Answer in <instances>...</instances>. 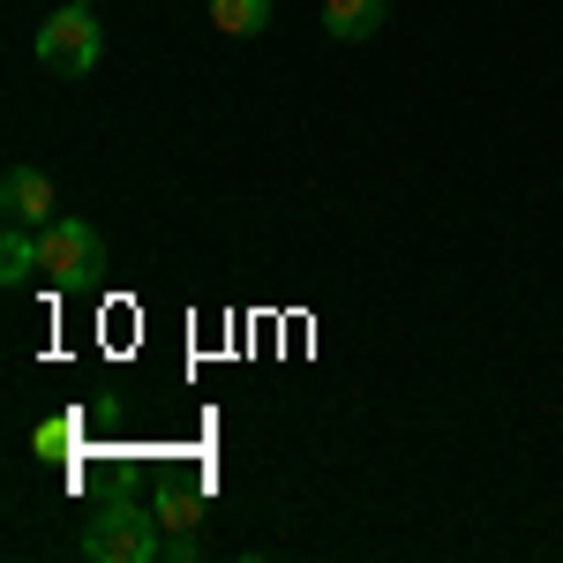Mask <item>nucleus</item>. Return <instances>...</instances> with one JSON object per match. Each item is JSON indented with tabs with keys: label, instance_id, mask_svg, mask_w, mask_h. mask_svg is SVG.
<instances>
[{
	"label": "nucleus",
	"instance_id": "10",
	"mask_svg": "<svg viewBox=\"0 0 563 563\" xmlns=\"http://www.w3.org/2000/svg\"><path fill=\"white\" fill-rule=\"evenodd\" d=\"M68 435H76V421H53V429H38V451H68Z\"/></svg>",
	"mask_w": 563,
	"mask_h": 563
},
{
	"label": "nucleus",
	"instance_id": "2",
	"mask_svg": "<svg viewBox=\"0 0 563 563\" xmlns=\"http://www.w3.org/2000/svg\"><path fill=\"white\" fill-rule=\"evenodd\" d=\"M98 53H106V23H98L90 0H68V8H53L38 23V60L53 76H90Z\"/></svg>",
	"mask_w": 563,
	"mask_h": 563
},
{
	"label": "nucleus",
	"instance_id": "8",
	"mask_svg": "<svg viewBox=\"0 0 563 563\" xmlns=\"http://www.w3.org/2000/svg\"><path fill=\"white\" fill-rule=\"evenodd\" d=\"M151 511H158L166 533H188V526L203 519V496H196V488H158V496H151Z\"/></svg>",
	"mask_w": 563,
	"mask_h": 563
},
{
	"label": "nucleus",
	"instance_id": "9",
	"mask_svg": "<svg viewBox=\"0 0 563 563\" xmlns=\"http://www.w3.org/2000/svg\"><path fill=\"white\" fill-rule=\"evenodd\" d=\"M203 556V549H196V526H188V533H166V563H196Z\"/></svg>",
	"mask_w": 563,
	"mask_h": 563
},
{
	"label": "nucleus",
	"instance_id": "4",
	"mask_svg": "<svg viewBox=\"0 0 563 563\" xmlns=\"http://www.w3.org/2000/svg\"><path fill=\"white\" fill-rule=\"evenodd\" d=\"M0 211H8V225L45 233V225H53V180H45L38 166H8V180H0Z\"/></svg>",
	"mask_w": 563,
	"mask_h": 563
},
{
	"label": "nucleus",
	"instance_id": "5",
	"mask_svg": "<svg viewBox=\"0 0 563 563\" xmlns=\"http://www.w3.org/2000/svg\"><path fill=\"white\" fill-rule=\"evenodd\" d=\"M390 23V0H323V31L339 45H361Z\"/></svg>",
	"mask_w": 563,
	"mask_h": 563
},
{
	"label": "nucleus",
	"instance_id": "7",
	"mask_svg": "<svg viewBox=\"0 0 563 563\" xmlns=\"http://www.w3.org/2000/svg\"><path fill=\"white\" fill-rule=\"evenodd\" d=\"M211 23L225 38H256L263 23H271V0H211Z\"/></svg>",
	"mask_w": 563,
	"mask_h": 563
},
{
	"label": "nucleus",
	"instance_id": "6",
	"mask_svg": "<svg viewBox=\"0 0 563 563\" xmlns=\"http://www.w3.org/2000/svg\"><path fill=\"white\" fill-rule=\"evenodd\" d=\"M31 278H45L38 233H31V225H8V233H0V286H31Z\"/></svg>",
	"mask_w": 563,
	"mask_h": 563
},
{
	"label": "nucleus",
	"instance_id": "3",
	"mask_svg": "<svg viewBox=\"0 0 563 563\" xmlns=\"http://www.w3.org/2000/svg\"><path fill=\"white\" fill-rule=\"evenodd\" d=\"M38 256H45V286H90L106 271V241L90 218H53L38 233Z\"/></svg>",
	"mask_w": 563,
	"mask_h": 563
},
{
	"label": "nucleus",
	"instance_id": "1",
	"mask_svg": "<svg viewBox=\"0 0 563 563\" xmlns=\"http://www.w3.org/2000/svg\"><path fill=\"white\" fill-rule=\"evenodd\" d=\"M84 556L90 563H158L166 556L158 511H151V504H106V511L84 526Z\"/></svg>",
	"mask_w": 563,
	"mask_h": 563
}]
</instances>
